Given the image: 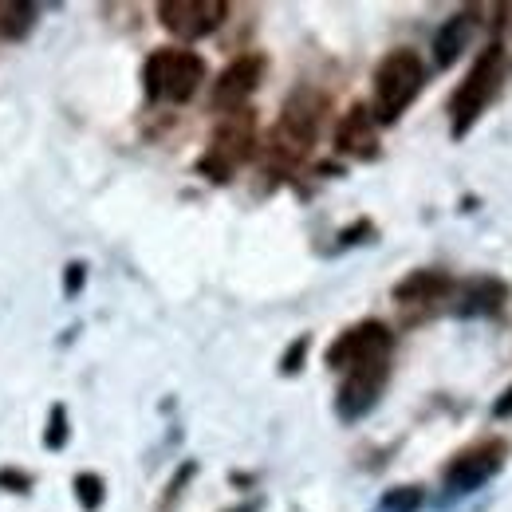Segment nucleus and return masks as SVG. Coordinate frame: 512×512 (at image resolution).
<instances>
[{"mask_svg":"<svg viewBox=\"0 0 512 512\" xmlns=\"http://www.w3.org/2000/svg\"><path fill=\"white\" fill-rule=\"evenodd\" d=\"M505 75H509V52H505V44H489L473 60L469 75L457 83V91L449 99V130H453V138H465L473 130V123L489 111V103L497 99Z\"/></svg>","mask_w":512,"mask_h":512,"instance_id":"1","label":"nucleus"},{"mask_svg":"<svg viewBox=\"0 0 512 512\" xmlns=\"http://www.w3.org/2000/svg\"><path fill=\"white\" fill-rule=\"evenodd\" d=\"M323 111H327V99H323L316 87L292 91L288 103H284V111H280V123L272 130V142H268L272 162L296 166L300 158H308V150L316 146V134H320Z\"/></svg>","mask_w":512,"mask_h":512,"instance_id":"2","label":"nucleus"},{"mask_svg":"<svg viewBox=\"0 0 512 512\" xmlns=\"http://www.w3.org/2000/svg\"><path fill=\"white\" fill-rule=\"evenodd\" d=\"M426 87V64L418 52L398 48L375 71V123H394Z\"/></svg>","mask_w":512,"mask_h":512,"instance_id":"3","label":"nucleus"},{"mask_svg":"<svg viewBox=\"0 0 512 512\" xmlns=\"http://www.w3.org/2000/svg\"><path fill=\"white\" fill-rule=\"evenodd\" d=\"M201 79H205V60L190 48H162L142 67V83L154 103H190Z\"/></svg>","mask_w":512,"mask_h":512,"instance_id":"4","label":"nucleus"},{"mask_svg":"<svg viewBox=\"0 0 512 512\" xmlns=\"http://www.w3.org/2000/svg\"><path fill=\"white\" fill-rule=\"evenodd\" d=\"M253 142H256V119L253 111H233L221 119V127L213 130L209 138V150L201 154L197 170L209 178V182H229L253 154Z\"/></svg>","mask_w":512,"mask_h":512,"instance_id":"5","label":"nucleus"},{"mask_svg":"<svg viewBox=\"0 0 512 512\" xmlns=\"http://www.w3.org/2000/svg\"><path fill=\"white\" fill-rule=\"evenodd\" d=\"M390 355H394L390 327L379 320H367L339 331V339L327 347V367L331 371H351L359 363H375V359H390Z\"/></svg>","mask_w":512,"mask_h":512,"instance_id":"6","label":"nucleus"},{"mask_svg":"<svg viewBox=\"0 0 512 512\" xmlns=\"http://www.w3.org/2000/svg\"><path fill=\"white\" fill-rule=\"evenodd\" d=\"M225 16H229V4H225V0H162V4H158L162 28H166L170 36L186 40V44L209 36V32H217Z\"/></svg>","mask_w":512,"mask_h":512,"instance_id":"7","label":"nucleus"},{"mask_svg":"<svg viewBox=\"0 0 512 512\" xmlns=\"http://www.w3.org/2000/svg\"><path fill=\"white\" fill-rule=\"evenodd\" d=\"M505 457H509V442L505 438H489L481 446L461 449L446 465V489L449 493H473V489H481L505 465Z\"/></svg>","mask_w":512,"mask_h":512,"instance_id":"8","label":"nucleus"},{"mask_svg":"<svg viewBox=\"0 0 512 512\" xmlns=\"http://www.w3.org/2000/svg\"><path fill=\"white\" fill-rule=\"evenodd\" d=\"M386 379H390V359H375V363H359L351 371H343V386L335 398V410L343 422H359L383 394Z\"/></svg>","mask_w":512,"mask_h":512,"instance_id":"9","label":"nucleus"},{"mask_svg":"<svg viewBox=\"0 0 512 512\" xmlns=\"http://www.w3.org/2000/svg\"><path fill=\"white\" fill-rule=\"evenodd\" d=\"M260 79H264V56H241V60H233V64L217 75V83H213V107L221 115L245 111V103H249V95L260 87Z\"/></svg>","mask_w":512,"mask_h":512,"instance_id":"10","label":"nucleus"},{"mask_svg":"<svg viewBox=\"0 0 512 512\" xmlns=\"http://www.w3.org/2000/svg\"><path fill=\"white\" fill-rule=\"evenodd\" d=\"M453 276L442 272V268H418V272H410L406 280H398L394 284V300L402 304V308H434V304H442L453 296Z\"/></svg>","mask_w":512,"mask_h":512,"instance_id":"11","label":"nucleus"},{"mask_svg":"<svg viewBox=\"0 0 512 512\" xmlns=\"http://www.w3.org/2000/svg\"><path fill=\"white\" fill-rule=\"evenodd\" d=\"M335 150L347 158H375L379 154V134H375V115L367 107H351L339 127H335Z\"/></svg>","mask_w":512,"mask_h":512,"instance_id":"12","label":"nucleus"},{"mask_svg":"<svg viewBox=\"0 0 512 512\" xmlns=\"http://www.w3.org/2000/svg\"><path fill=\"white\" fill-rule=\"evenodd\" d=\"M505 296H509V288L501 284V280H489V276H481V280H469V284H461V300H457V316H493L501 304H505Z\"/></svg>","mask_w":512,"mask_h":512,"instance_id":"13","label":"nucleus"},{"mask_svg":"<svg viewBox=\"0 0 512 512\" xmlns=\"http://www.w3.org/2000/svg\"><path fill=\"white\" fill-rule=\"evenodd\" d=\"M469 32H473V12H457V16H449L446 24L438 28V36H434V67L438 71L457 64V56L469 44Z\"/></svg>","mask_w":512,"mask_h":512,"instance_id":"14","label":"nucleus"},{"mask_svg":"<svg viewBox=\"0 0 512 512\" xmlns=\"http://www.w3.org/2000/svg\"><path fill=\"white\" fill-rule=\"evenodd\" d=\"M36 12H40L36 4H4V36H12V40L28 36L36 24Z\"/></svg>","mask_w":512,"mask_h":512,"instance_id":"15","label":"nucleus"},{"mask_svg":"<svg viewBox=\"0 0 512 512\" xmlns=\"http://www.w3.org/2000/svg\"><path fill=\"white\" fill-rule=\"evenodd\" d=\"M75 497H79V505L87 512H99L103 509V497H107L103 477H99V473H79V477H75Z\"/></svg>","mask_w":512,"mask_h":512,"instance_id":"16","label":"nucleus"},{"mask_svg":"<svg viewBox=\"0 0 512 512\" xmlns=\"http://www.w3.org/2000/svg\"><path fill=\"white\" fill-rule=\"evenodd\" d=\"M422 509V489L418 485H402V489H390L383 497L379 512H418Z\"/></svg>","mask_w":512,"mask_h":512,"instance_id":"17","label":"nucleus"},{"mask_svg":"<svg viewBox=\"0 0 512 512\" xmlns=\"http://www.w3.org/2000/svg\"><path fill=\"white\" fill-rule=\"evenodd\" d=\"M64 442H67V410H64V406H52V422H48L44 446H48V449H64Z\"/></svg>","mask_w":512,"mask_h":512,"instance_id":"18","label":"nucleus"},{"mask_svg":"<svg viewBox=\"0 0 512 512\" xmlns=\"http://www.w3.org/2000/svg\"><path fill=\"white\" fill-rule=\"evenodd\" d=\"M308 343H312V339H308V335H300V339H296V343L288 347V355H284V367H280L284 375H296V371H300V359H304Z\"/></svg>","mask_w":512,"mask_h":512,"instance_id":"19","label":"nucleus"},{"mask_svg":"<svg viewBox=\"0 0 512 512\" xmlns=\"http://www.w3.org/2000/svg\"><path fill=\"white\" fill-rule=\"evenodd\" d=\"M83 276H87V268L75 260V264H67V280H64V296H75L79 288H83Z\"/></svg>","mask_w":512,"mask_h":512,"instance_id":"20","label":"nucleus"},{"mask_svg":"<svg viewBox=\"0 0 512 512\" xmlns=\"http://www.w3.org/2000/svg\"><path fill=\"white\" fill-rule=\"evenodd\" d=\"M493 418H512V386L493 402Z\"/></svg>","mask_w":512,"mask_h":512,"instance_id":"21","label":"nucleus"},{"mask_svg":"<svg viewBox=\"0 0 512 512\" xmlns=\"http://www.w3.org/2000/svg\"><path fill=\"white\" fill-rule=\"evenodd\" d=\"M0 485H12V489L20 493V489L28 485V477H24V473H12V469H0Z\"/></svg>","mask_w":512,"mask_h":512,"instance_id":"22","label":"nucleus"},{"mask_svg":"<svg viewBox=\"0 0 512 512\" xmlns=\"http://www.w3.org/2000/svg\"><path fill=\"white\" fill-rule=\"evenodd\" d=\"M237 512H256V505H245V509H237Z\"/></svg>","mask_w":512,"mask_h":512,"instance_id":"23","label":"nucleus"}]
</instances>
